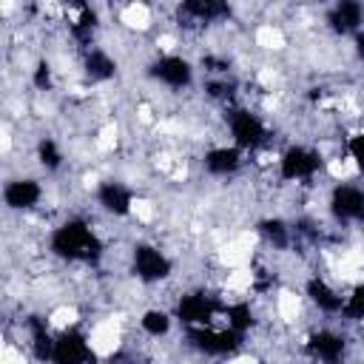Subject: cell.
Returning <instances> with one entry per match:
<instances>
[{"label":"cell","mask_w":364,"mask_h":364,"mask_svg":"<svg viewBox=\"0 0 364 364\" xmlns=\"http://www.w3.org/2000/svg\"><path fill=\"white\" fill-rule=\"evenodd\" d=\"M304 299L327 318H338L341 307H344V290H338L330 279H324L321 273H310L304 279Z\"/></svg>","instance_id":"16"},{"label":"cell","mask_w":364,"mask_h":364,"mask_svg":"<svg viewBox=\"0 0 364 364\" xmlns=\"http://www.w3.org/2000/svg\"><path fill=\"white\" fill-rule=\"evenodd\" d=\"M256 236H259L270 250H287V247L296 242V228H293V222H287L284 216L270 213V216H262V219L256 222Z\"/></svg>","instance_id":"18"},{"label":"cell","mask_w":364,"mask_h":364,"mask_svg":"<svg viewBox=\"0 0 364 364\" xmlns=\"http://www.w3.org/2000/svg\"><path fill=\"white\" fill-rule=\"evenodd\" d=\"M34 159H37V165L46 171V173H60L63 168H65V151H63V145H60V139L57 136H51V134H43V136H37V142H34Z\"/></svg>","instance_id":"20"},{"label":"cell","mask_w":364,"mask_h":364,"mask_svg":"<svg viewBox=\"0 0 364 364\" xmlns=\"http://www.w3.org/2000/svg\"><path fill=\"white\" fill-rule=\"evenodd\" d=\"M350 40H353V54H355V60L364 63V28H358Z\"/></svg>","instance_id":"24"},{"label":"cell","mask_w":364,"mask_h":364,"mask_svg":"<svg viewBox=\"0 0 364 364\" xmlns=\"http://www.w3.org/2000/svg\"><path fill=\"white\" fill-rule=\"evenodd\" d=\"M338 318L347 324H364V282H355L350 290H344V307Z\"/></svg>","instance_id":"21"},{"label":"cell","mask_w":364,"mask_h":364,"mask_svg":"<svg viewBox=\"0 0 364 364\" xmlns=\"http://www.w3.org/2000/svg\"><path fill=\"white\" fill-rule=\"evenodd\" d=\"M31 85L34 91H51L54 88V65L48 57H40L31 68Z\"/></svg>","instance_id":"23"},{"label":"cell","mask_w":364,"mask_h":364,"mask_svg":"<svg viewBox=\"0 0 364 364\" xmlns=\"http://www.w3.org/2000/svg\"><path fill=\"white\" fill-rule=\"evenodd\" d=\"M324 213L336 228H364V182L350 176L333 179L327 188Z\"/></svg>","instance_id":"7"},{"label":"cell","mask_w":364,"mask_h":364,"mask_svg":"<svg viewBox=\"0 0 364 364\" xmlns=\"http://www.w3.org/2000/svg\"><path fill=\"white\" fill-rule=\"evenodd\" d=\"M94 205L100 213L111 216V219H131L139 208V193L134 191V185L122 182V179H100L91 188Z\"/></svg>","instance_id":"9"},{"label":"cell","mask_w":364,"mask_h":364,"mask_svg":"<svg viewBox=\"0 0 364 364\" xmlns=\"http://www.w3.org/2000/svg\"><path fill=\"white\" fill-rule=\"evenodd\" d=\"M341 156L350 162V168H353L358 176H364V128H358V131H353L350 136H344V142H341Z\"/></svg>","instance_id":"22"},{"label":"cell","mask_w":364,"mask_h":364,"mask_svg":"<svg viewBox=\"0 0 364 364\" xmlns=\"http://www.w3.org/2000/svg\"><path fill=\"white\" fill-rule=\"evenodd\" d=\"M43 202H46V185L40 176L17 173L3 182V208L9 213L28 216V213H37Z\"/></svg>","instance_id":"10"},{"label":"cell","mask_w":364,"mask_h":364,"mask_svg":"<svg viewBox=\"0 0 364 364\" xmlns=\"http://www.w3.org/2000/svg\"><path fill=\"white\" fill-rule=\"evenodd\" d=\"M222 128L228 134V139L233 145H239L247 156L262 154L264 148L273 145V128L264 119V114L259 108H253L250 102L239 100L222 108Z\"/></svg>","instance_id":"2"},{"label":"cell","mask_w":364,"mask_h":364,"mask_svg":"<svg viewBox=\"0 0 364 364\" xmlns=\"http://www.w3.org/2000/svg\"><path fill=\"white\" fill-rule=\"evenodd\" d=\"M54 3H65V6H68V3H74V0H54Z\"/></svg>","instance_id":"25"},{"label":"cell","mask_w":364,"mask_h":364,"mask_svg":"<svg viewBox=\"0 0 364 364\" xmlns=\"http://www.w3.org/2000/svg\"><path fill=\"white\" fill-rule=\"evenodd\" d=\"M327 154L313 142H287L276 151L273 168L282 185H313L318 176L327 173Z\"/></svg>","instance_id":"3"},{"label":"cell","mask_w":364,"mask_h":364,"mask_svg":"<svg viewBox=\"0 0 364 364\" xmlns=\"http://www.w3.org/2000/svg\"><path fill=\"white\" fill-rule=\"evenodd\" d=\"M304 353L316 361H327V364H336L341 358H347L350 353V336L338 327H313L307 336H304Z\"/></svg>","instance_id":"13"},{"label":"cell","mask_w":364,"mask_h":364,"mask_svg":"<svg viewBox=\"0 0 364 364\" xmlns=\"http://www.w3.org/2000/svg\"><path fill=\"white\" fill-rule=\"evenodd\" d=\"M173 324H176L173 310L159 307V304L145 307V310L136 316V327H139V333H142L145 338H151V341H162V338H168V336L173 333Z\"/></svg>","instance_id":"19"},{"label":"cell","mask_w":364,"mask_h":364,"mask_svg":"<svg viewBox=\"0 0 364 364\" xmlns=\"http://www.w3.org/2000/svg\"><path fill=\"white\" fill-rule=\"evenodd\" d=\"M310 3H330V0H310Z\"/></svg>","instance_id":"26"},{"label":"cell","mask_w":364,"mask_h":364,"mask_svg":"<svg viewBox=\"0 0 364 364\" xmlns=\"http://www.w3.org/2000/svg\"><path fill=\"white\" fill-rule=\"evenodd\" d=\"M233 14V0H179L176 3V20L179 26H219L228 23Z\"/></svg>","instance_id":"14"},{"label":"cell","mask_w":364,"mask_h":364,"mask_svg":"<svg viewBox=\"0 0 364 364\" xmlns=\"http://www.w3.org/2000/svg\"><path fill=\"white\" fill-rule=\"evenodd\" d=\"M222 307H225V296H216L210 287L196 284V287H185L171 310L176 316V321L182 324V330L188 327H208V324H219L222 321Z\"/></svg>","instance_id":"6"},{"label":"cell","mask_w":364,"mask_h":364,"mask_svg":"<svg viewBox=\"0 0 364 364\" xmlns=\"http://www.w3.org/2000/svg\"><path fill=\"white\" fill-rule=\"evenodd\" d=\"M80 71L91 85H105L111 80H117L119 74V60L100 43L88 46L85 51H80Z\"/></svg>","instance_id":"17"},{"label":"cell","mask_w":364,"mask_h":364,"mask_svg":"<svg viewBox=\"0 0 364 364\" xmlns=\"http://www.w3.org/2000/svg\"><path fill=\"white\" fill-rule=\"evenodd\" d=\"M324 28L333 37H353L358 28H364V0H330Z\"/></svg>","instance_id":"15"},{"label":"cell","mask_w":364,"mask_h":364,"mask_svg":"<svg viewBox=\"0 0 364 364\" xmlns=\"http://www.w3.org/2000/svg\"><path fill=\"white\" fill-rule=\"evenodd\" d=\"M182 333H185V344L193 353L208 355V358H233L247 344V336L236 333L233 327H228L222 321L208 324V327H188Z\"/></svg>","instance_id":"8"},{"label":"cell","mask_w":364,"mask_h":364,"mask_svg":"<svg viewBox=\"0 0 364 364\" xmlns=\"http://www.w3.org/2000/svg\"><path fill=\"white\" fill-rule=\"evenodd\" d=\"M245 165H247V154L239 145H233L230 139L228 142H210L199 156V168L210 179H233L236 173L245 171Z\"/></svg>","instance_id":"12"},{"label":"cell","mask_w":364,"mask_h":364,"mask_svg":"<svg viewBox=\"0 0 364 364\" xmlns=\"http://www.w3.org/2000/svg\"><path fill=\"white\" fill-rule=\"evenodd\" d=\"M97 358V347L91 333L74 321L68 327H60L54 333V350H51V361L54 364H85Z\"/></svg>","instance_id":"11"},{"label":"cell","mask_w":364,"mask_h":364,"mask_svg":"<svg viewBox=\"0 0 364 364\" xmlns=\"http://www.w3.org/2000/svg\"><path fill=\"white\" fill-rule=\"evenodd\" d=\"M128 273L142 287L168 284L176 276V259L154 239H136L128 247Z\"/></svg>","instance_id":"4"},{"label":"cell","mask_w":364,"mask_h":364,"mask_svg":"<svg viewBox=\"0 0 364 364\" xmlns=\"http://www.w3.org/2000/svg\"><path fill=\"white\" fill-rule=\"evenodd\" d=\"M196 71H199L196 63L182 51H159L142 68L148 82H154L165 91H173V94L191 91L196 85Z\"/></svg>","instance_id":"5"},{"label":"cell","mask_w":364,"mask_h":364,"mask_svg":"<svg viewBox=\"0 0 364 364\" xmlns=\"http://www.w3.org/2000/svg\"><path fill=\"white\" fill-rule=\"evenodd\" d=\"M46 250L57 262L97 267L108 256V242L100 233V228L91 222V216L71 213V216L60 219L54 228H48Z\"/></svg>","instance_id":"1"}]
</instances>
